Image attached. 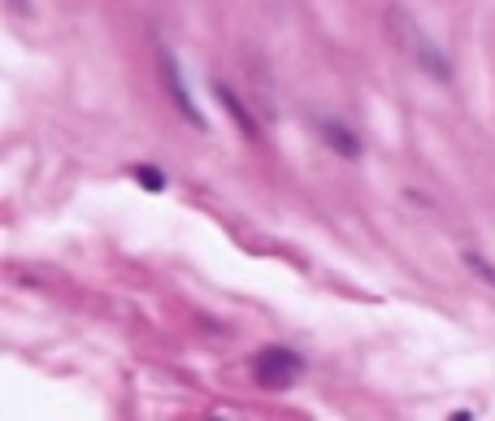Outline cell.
<instances>
[{"label":"cell","instance_id":"3","mask_svg":"<svg viewBox=\"0 0 495 421\" xmlns=\"http://www.w3.org/2000/svg\"><path fill=\"white\" fill-rule=\"evenodd\" d=\"M300 369H304V360H300L292 348H278V343L261 348V357L252 365L257 383H265V387H292L300 378Z\"/></svg>","mask_w":495,"mask_h":421},{"label":"cell","instance_id":"5","mask_svg":"<svg viewBox=\"0 0 495 421\" xmlns=\"http://www.w3.org/2000/svg\"><path fill=\"white\" fill-rule=\"evenodd\" d=\"M318 130L326 135V144L339 157H361V144H357V135L348 127H339V122H330V118H318Z\"/></svg>","mask_w":495,"mask_h":421},{"label":"cell","instance_id":"2","mask_svg":"<svg viewBox=\"0 0 495 421\" xmlns=\"http://www.w3.org/2000/svg\"><path fill=\"white\" fill-rule=\"evenodd\" d=\"M153 53H157V74H161V87H165V96H169V104L178 109V118H183L187 127L204 130V127H209V118L200 113L196 96H192V87H187V78H183V62L165 48L161 39L153 44Z\"/></svg>","mask_w":495,"mask_h":421},{"label":"cell","instance_id":"1","mask_svg":"<svg viewBox=\"0 0 495 421\" xmlns=\"http://www.w3.org/2000/svg\"><path fill=\"white\" fill-rule=\"evenodd\" d=\"M387 31H392V39H396V48L408 57V62L417 65L422 74H430V78H439V83H452V62H448V53L439 48V39L408 13V9H400V4H392L387 9Z\"/></svg>","mask_w":495,"mask_h":421},{"label":"cell","instance_id":"4","mask_svg":"<svg viewBox=\"0 0 495 421\" xmlns=\"http://www.w3.org/2000/svg\"><path fill=\"white\" fill-rule=\"evenodd\" d=\"M213 92H218V100H222V109L231 113V122H235V127L243 130L248 139H261V127H257V118L248 113V104H239V96H235L227 83H213Z\"/></svg>","mask_w":495,"mask_h":421},{"label":"cell","instance_id":"6","mask_svg":"<svg viewBox=\"0 0 495 421\" xmlns=\"http://www.w3.org/2000/svg\"><path fill=\"white\" fill-rule=\"evenodd\" d=\"M131 174H135V183H144L148 192H161V187H165V178H161V169H157V165H135Z\"/></svg>","mask_w":495,"mask_h":421},{"label":"cell","instance_id":"7","mask_svg":"<svg viewBox=\"0 0 495 421\" xmlns=\"http://www.w3.org/2000/svg\"><path fill=\"white\" fill-rule=\"evenodd\" d=\"M9 9L13 13H31V0H9Z\"/></svg>","mask_w":495,"mask_h":421}]
</instances>
